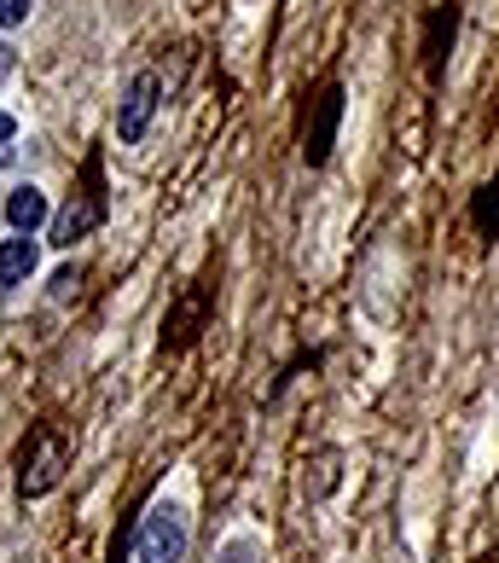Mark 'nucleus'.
<instances>
[{"instance_id": "obj_4", "label": "nucleus", "mask_w": 499, "mask_h": 563, "mask_svg": "<svg viewBox=\"0 0 499 563\" xmlns=\"http://www.w3.org/2000/svg\"><path fill=\"white\" fill-rule=\"evenodd\" d=\"M99 221H106V198H99V192H76L65 210L53 216V244H58V250H70L76 239H88Z\"/></svg>"}, {"instance_id": "obj_11", "label": "nucleus", "mask_w": 499, "mask_h": 563, "mask_svg": "<svg viewBox=\"0 0 499 563\" xmlns=\"http://www.w3.org/2000/svg\"><path fill=\"white\" fill-rule=\"evenodd\" d=\"M76 285H81V274H76V267H58V274H53V297H70Z\"/></svg>"}, {"instance_id": "obj_10", "label": "nucleus", "mask_w": 499, "mask_h": 563, "mask_svg": "<svg viewBox=\"0 0 499 563\" xmlns=\"http://www.w3.org/2000/svg\"><path fill=\"white\" fill-rule=\"evenodd\" d=\"M30 18V0H0V30H18Z\"/></svg>"}, {"instance_id": "obj_2", "label": "nucleus", "mask_w": 499, "mask_h": 563, "mask_svg": "<svg viewBox=\"0 0 499 563\" xmlns=\"http://www.w3.org/2000/svg\"><path fill=\"white\" fill-rule=\"evenodd\" d=\"M186 511L180 506H152L140 523V563H186Z\"/></svg>"}, {"instance_id": "obj_7", "label": "nucleus", "mask_w": 499, "mask_h": 563, "mask_svg": "<svg viewBox=\"0 0 499 563\" xmlns=\"http://www.w3.org/2000/svg\"><path fill=\"white\" fill-rule=\"evenodd\" d=\"M7 221H12V233H35V227L47 221V192H41V186H18L7 198Z\"/></svg>"}, {"instance_id": "obj_12", "label": "nucleus", "mask_w": 499, "mask_h": 563, "mask_svg": "<svg viewBox=\"0 0 499 563\" xmlns=\"http://www.w3.org/2000/svg\"><path fill=\"white\" fill-rule=\"evenodd\" d=\"M18 70V47H7V41H0V81H7Z\"/></svg>"}, {"instance_id": "obj_5", "label": "nucleus", "mask_w": 499, "mask_h": 563, "mask_svg": "<svg viewBox=\"0 0 499 563\" xmlns=\"http://www.w3.org/2000/svg\"><path fill=\"white\" fill-rule=\"evenodd\" d=\"M337 122H343V88H325L320 99H314V122H308V140H302V157L320 163L331 157V140H337Z\"/></svg>"}, {"instance_id": "obj_9", "label": "nucleus", "mask_w": 499, "mask_h": 563, "mask_svg": "<svg viewBox=\"0 0 499 563\" xmlns=\"http://www.w3.org/2000/svg\"><path fill=\"white\" fill-rule=\"evenodd\" d=\"M337 465H343L337 448H325V453L314 459V494H331V488H337Z\"/></svg>"}, {"instance_id": "obj_13", "label": "nucleus", "mask_w": 499, "mask_h": 563, "mask_svg": "<svg viewBox=\"0 0 499 563\" xmlns=\"http://www.w3.org/2000/svg\"><path fill=\"white\" fill-rule=\"evenodd\" d=\"M12 134H18V122H12L7 111H0V152H7V140H12Z\"/></svg>"}, {"instance_id": "obj_1", "label": "nucleus", "mask_w": 499, "mask_h": 563, "mask_svg": "<svg viewBox=\"0 0 499 563\" xmlns=\"http://www.w3.org/2000/svg\"><path fill=\"white\" fill-rule=\"evenodd\" d=\"M65 465H70V453L65 442H58V430H30V442H24V471H18V488H24L30 499L41 494H53L58 483H65Z\"/></svg>"}, {"instance_id": "obj_14", "label": "nucleus", "mask_w": 499, "mask_h": 563, "mask_svg": "<svg viewBox=\"0 0 499 563\" xmlns=\"http://www.w3.org/2000/svg\"><path fill=\"white\" fill-rule=\"evenodd\" d=\"M226 563H244V552H233V558H226Z\"/></svg>"}, {"instance_id": "obj_8", "label": "nucleus", "mask_w": 499, "mask_h": 563, "mask_svg": "<svg viewBox=\"0 0 499 563\" xmlns=\"http://www.w3.org/2000/svg\"><path fill=\"white\" fill-rule=\"evenodd\" d=\"M476 227H483V233H499V180H488L483 192H476Z\"/></svg>"}, {"instance_id": "obj_6", "label": "nucleus", "mask_w": 499, "mask_h": 563, "mask_svg": "<svg viewBox=\"0 0 499 563\" xmlns=\"http://www.w3.org/2000/svg\"><path fill=\"white\" fill-rule=\"evenodd\" d=\"M35 262H41V250H35L30 233L7 239V244H0V285H24L35 274Z\"/></svg>"}, {"instance_id": "obj_3", "label": "nucleus", "mask_w": 499, "mask_h": 563, "mask_svg": "<svg viewBox=\"0 0 499 563\" xmlns=\"http://www.w3.org/2000/svg\"><path fill=\"white\" fill-rule=\"evenodd\" d=\"M152 111H157V76L140 70V76L129 81V93H122V106H117V134H122V145L145 140V129H152Z\"/></svg>"}]
</instances>
